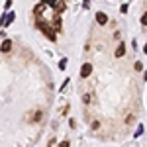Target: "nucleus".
Masks as SVG:
<instances>
[{"instance_id":"2","label":"nucleus","mask_w":147,"mask_h":147,"mask_svg":"<svg viewBox=\"0 0 147 147\" xmlns=\"http://www.w3.org/2000/svg\"><path fill=\"white\" fill-rule=\"evenodd\" d=\"M10 49H12V41H10V39H6V41L0 45V51H2V53H8Z\"/></svg>"},{"instance_id":"3","label":"nucleus","mask_w":147,"mask_h":147,"mask_svg":"<svg viewBox=\"0 0 147 147\" xmlns=\"http://www.w3.org/2000/svg\"><path fill=\"white\" fill-rule=\"evenodd\" d=\"M96 22L100 24V26H104V24L108 22V16H106V14H102V12H98V14H96Z\"/></svg>"},{"instance_id":"5","label":"nucleus","mask_w":147,"mask_h":147,"mask_svg":"<svg viewBox=\"0 0 147 147\" xmlns=\"http://www.w3.org/2000/svg\"><path fill=\"white\" fill-rule=\"evenodd\" d=\"M141 24H143V26H147V12L141 16Z\"/></svg>"},{"instance_id":"4","label":"nucleus","mask_w":147,"mask_h":147,"mask_svg":"<svg viewBox=\"0 0 147 147\" xmlns=\"http://www.w3.org/2000/svg\"><path fill=\"white\" fill-rule=\"evenodd\" d=\"M124 53H125V43H120L114 55H116V57H124Z\"/></svg>"},{"instance_id":"6","label":"nucleus","mask_w":147,"mask_h":147,"mask_svg":"<svg viewBox=\"0 0 147 147\" xmlns=\"http://www.w3.org/2000/svg\"><path fill=\"white\" fill-rule=\"evenodd\" d=\"M59 147H69V141H63V143H59Z\"/></svg>"},{"instance_id":"1","label":"nucleus","mask_w":147,"mask_h":147,"mask_svg":"<svg viewBox=\"0 0 147 147\" xmlns=\"http://www.w3.org/2000/svg\"><path fill=\"white\" fill-rule=\"evenodd\" d=\"M90 73H92V65H90V63H86V65H82V69H80V77H82V79H86V77H90Z\"/></svg>"}]
</instances>
